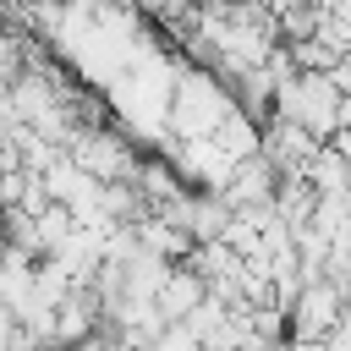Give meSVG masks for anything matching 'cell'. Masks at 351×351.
I'll use <instances>...</instances> for the list:
<instances>
[{"instance_id":"obj_5","label":"cell","mask_w":351,"mask_h":351,"mask_svg":"<svg viewBox=\"0 0 351 351\" xmlns=\"http://www.w3.org/2000/svg\"><path fill=\"white\" fill-rule=\"evenodd\" d=\"M203 296H208V291H203V280H197L186 263H176V269L165 274V285H159L154 307H159V318H165V324H181V318H186V313H192Z\"/></svg>"},{"instance_id":"obj_4","label":"cell","mask_w":351,"mask_h":351,"mask_svg":"<svg viewBox=\"0 0 351 351\" xmlns=\"http://www.w3.org/2000/svg\"><path fill=\"white\" fill-rule=\"evenodd\" d=\"M274 186H280V170H274L263 154H247V159H236V165H230V181H225L219 203H225L230 214L269 208V203H274Z\"/></svg>"},{"instance_id":"obj_1","label":"cell","mask_w":351,"mask_h":351,"mask_svg":"<svg viewBox=\"0 0 351 351\" xmlns=\"http://www.w3.org/2000/svg\"><path fill=\"white\" fill-rule=\"evenodd\" d=\"M335 104H340V88H335L329 77H318V71H296L291 82L274 88L269 121H285V126H296V132L329 143V132H335Z\"/></svg>"},{"instance_id":"obj_3","label":"cell","mask_w":351,"mask_h":351,"mask_svg":"<svg viewBox=\"0 0 351 351\" xmlns=\"http://www.w3.org/2000/svg\"><path fill=\"white\" fill-rule=\"evenodd\" d=\"M340 291L329 285V280H313V285H302L296 291V302L285 307V340H324L329 329H335V318H340Z\"/></svg>"},{"instance_id":"obj_2","label":"cell","mask_w":351,"mask_h":351,"mask_svg":"<svg viewBox=\"0 0 351 351\" xmlns=\"http://www.w3.org/2000/svg\"><path fill=\"white\" fill-rule=\"evenodd\" d=\"M66 159H71L88 181L110 186V181H132L143 154H137V143H132L121 126H93V132H77V137H71Z\"/></svg>"}]
</instances>
